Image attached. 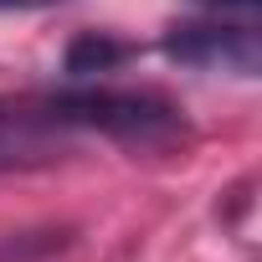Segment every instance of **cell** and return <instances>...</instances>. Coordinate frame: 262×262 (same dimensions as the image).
Returning a JSON list of instances; mask_svg holds the SVG:
<instances>
[{"mask_svg": "<svg viewBox=\"0 0 262 262\" xmlns=\"http://www.w3.org/2000/svg\"><path fill=\"white\" fill-rule=\"evenodd\" d=\"M62 155H67V144L52 134V128L0 118V175H16V170H47V165H57Z\"/></svg>", "mask_w": 262, "mask_h": 262, "instance_id": "obj_3", "label": "cell"}, {"mask_svg": "<svg viewBox=\"0 0 262 262\" xmlns=\"http://www.w3.org/2000/svg\"><path fill=\"white\" fill-rule=\"evenodd\" d=\"M128 57H134L128 41H118V36H108V31H82V36L67 41L62 67H67V77H93V72H113V67L128 62Z\"/></svg>", "mask_w": 262, "mask_h": 262, "instance_id": "obj_4", "label": "cell"}, {"mask_svg": "<svg viewBox=\"0 0 262 262\" xmlns=\"http://www.w3.org/2000/svg\"><path fill=\"white\" fill-rule=\"evenodd\" d=\"M201 6H216V11H242L247 21L257 16V0H201Z\"/></svg>", "mask_w": 262, "mask_h": 262, "instance_id": "obj_6", "label": "cell"}, {"mask_svg": "<svg viewBox=\"0 0 262 262\" xmlns=\"http://www.w3.org/2000/svg\"><path fill=\"white\" fill-rule=\"evenodd\" d=\"M0 118L16 123H77L128 144V149H170L185 139V118L160 93H118V88H82V93H41V98H0Z\"/></svg>", "mask_w": 262, "mask_h": 262, "instance_id": "obj_1", "label": "cell"}, {"mask_svg": "<svg viewBox=\"0 0 262 262\" xmlns=\"http://www.w3.org/2000/svg\"><path fill=\"white\" fill-rule=\"evenodd\" d=\"M36 6H57V0H0V11H36Z\"/></svg>", "mask_w": 262, "mask_h": 262, "instance_id": "obj_7", "label": "cell"}, {"mask_svg": "<svg viewBox=\"0 0 262 262\" xmlns=\"http://www.w3.org/2000/svg\"><path fill=\"white\" fill-rule=\"evenodd\" d=\"M165 57L180 67L201 72H231V77H257L262 72V36L252 21L226 26V21H201V26H175L165 31Z\"/></svg>", "mask_w": 262, "mask_h": 262, "instance_id": "obj_2", "label": "cell"}, {"mask_svg": "<svg viewBox=\"0 0 262 262\" xmlns=\"http://www.w3.org/2000/svg\"><path fill=\"white\" fill-rule=\"evenodd\" d=\"M67 247V231H26V236H6L0 242V262H36Z\"/></svg>", "mask_w": 262, "mask_h": 262, "instance_id": "obj_5", "label": "cell"}]
</instances>
